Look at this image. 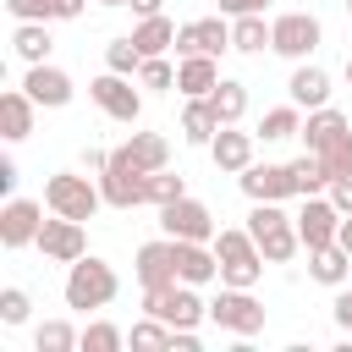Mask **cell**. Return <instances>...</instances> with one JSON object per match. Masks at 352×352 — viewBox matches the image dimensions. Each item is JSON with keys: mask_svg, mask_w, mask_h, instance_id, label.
I'll return each instance as SVG.
<instances>
[{"mask_svg": "<svg viewBox=\"0 0 352 352\" xmlns=\"http://www.w3.org/2000/svg\"><path fill=\"white\" fill-rule=\"evenodd\" d=\"M143 314L165 319L170 330H198V324L209 319V302L198 297V286H187V280H170V286H154V292H143Z\"/></svg>", "mask_w": 352, "mask_h": 352, "instance_id": "cell-4", "label": "cell"}, {"mask_svg": "<svg viewBox=\"0 0 352 352\" xmlns=\"http://www.w3.org/2000/svg\"><path fill=\"white\" fill-rule=\"evenodd\" d=\"M126 346V330L110 324V319H88L82 324V352H121Z\"/></svg>", "mask_w": 352, "mask_h": 352, "instance_id": "cell-35", "label": "cell"}, {"mask_svg": "<svg viewBox=\"0 0 352 352\" xmlns=\"http://www.w3.org/2000/svg\"><path fill=\"white\" fill-rule=\"evenodd\" d=\"M209 324H220V330H231V336H258L264 330V302L253 297V286H220L214 297H209Z\"/></svg>", "mask_w": 352, "mask_h": 352, "instance_id": "cell-6", "label": "cell"}, {"mask_svg": "<svg viewBox=\"0 0 352 352\" xmlns=\"http://www.w3.org/2000/svg\"><path fill=\"white\" fill-rule=\"evenodd\" d=\"M319 38H324V28H319V16L314 11H280L275 22H270V50L280 55V60H308L314 50H319Z\"/></svg>", "mask_w": 352, "mask_h": 352, "instance_id": "cell-7", "label": "cell"}, {"mask_svg": "<svg viewBox=\"0 0 352 352\" xmlns=\"http://www.w3.org/2000/svg\"><path fill=\"white\" fill-rule=\"evenodd\" d=\"M346 336H352V330H346Z\"/></svg>", "mask_w": 352, "mask_h": 352, "instance_id": "cell-51", "label": "cell"}, {"mask_svg": "<svg viewBox=\"0 0 352 352\" xmlns=\"http://www.w3.org/2000/svg\"><path fill=\"white\" fill-rule=\"evenodd\" d=\"M209 104H214L220 126H236V121L248 116V82H236V77H220V82H214V94H209Z\"/></svg>", "mask_w": 352, "mask_h": 352, "instance_id": "cell-31", "label": "cell"}, {"mask_svg": "<svg viewBox=\"0 0 352 352\" xmlns=\"http://www.w3.org/2000/svg\"><path fill=\"white\" fill-rule=\"evenodd\" d=\"M220 82V60L214 55H182L176 60V94L182 99H209Z\"/></svg>", "mask_w": 352, "mask_h": 352, "instance_id": "cell-20", "label": "cell"}, {"mask_svg": "<svg viewBox=\"0 0 352 352\" xmlns=\"http://www.w3.org/2000/svg\"><path fill=\"white\" fill-rule=\"evenodd\" d=\"M176 275H182L187 286L220 280V253H214V242H176Z\"/></svg>", "mask_w": 352, "mask_h": 352, "instance_id": "cell-22", "label": "cell"}, {"mask_svg": "<svg viewBox=\"0 0 352 352\" xmlns=\"http://www.w3.org/2000/svg\"><path fill=\"white\" fill-rule=\"evenodd\" d=\"M286 99H292V104H302V110L330 104V72H324V66H314V60H297V66H292V77H286Z\"/></svg>", "mask_w": 352, "mask_h": 352, "instance_id": "cell-19", "label": "cell"}, {"mask_svg": "<svg viewBox=\"0 0 352 352\" xmlns=\"http://www.w3.org/2000/svg\"><path fill=\"white\" fill-rule=\"evenodd\" d=\"M319 160H324L330 182H336V176H352V138H346V143H336V148H324Z\"/></svg>", "mask_w": 352, "mask_h": 352, "instance_id": "cell-41", "label": "cell"}, {"mask_svg": "<svg viewBox=\"0 0 352 352\" xmlns=\"http://www.w3.org/2000/svg\"><path fill=\"white\" fill-rule=\"evenodd\" d=\"M121 292V275L116 264H104L99 253H82L77 264H66V308L88 314V308H110Z\"/></svg>", "mask_w": 352, "mask_h": 352, "instance_id": "cell-1", "label": "cell"}, {"mask_svg": "<svg viewBox=\"0 0 352 352\" xmlns=\"http://www.w3.org/2000/svg\"><path fill=\"white\" fill-rule=\"evenodd\" d=\"M0 187H6V192L16 187V165H11V160H0Z\"/></svg>", "mask_w": 352, "mask_h": 352, "instance_id": "cell-46", "label": "cell"}, {"mask_svg": "<svg viewBox=\"0 0 352 352\" xmlns=\"http://www.w3.org/2000/svg\"><path fill=\"white\" fill-rule=\"evenodd\" d=\"M11 22H55V0H6Z\"/></svg>", "mask_w": 352, "mask_h": 352, "instance_id": "cell-40", "label": "cell"}, {"mask_svg": "<svg viewBox=\"0 0 352 352\" xmlns=\"http://www.w3.org/2000/svg\"><path fill=\"white\" fill-rule=\"evenodd\" d=\"M258 138L264 143H286V138H302V104H275V110H264V121H258Z\"/></svg>", "mask_w": 352, "mask_h": 352, "instance_id": "cell-32", "label": "cell"}, {"mask_svg": "<svg viewBox=\"0 0 352 352\" xmlns=\"http://www.w3.org/2000/svg\"><path fill=\"white\" fill-rule=\"evenodd\" d=\"M330 319L341 330H352V286H336V302H330Z\"/></svg>", "mask_w": 352, "mask_h": 352, "instance_id": "cell-42", "label": "cell"}, {"mask_svg": "<svg viewBox=\"0 0 352 352\" xmlns=\"http://www.w3.org/2000/svg\"><path fill=\"white\" fill-rule=\"evenodd\" d=\"M88 99H94L110 121H121V126H138V116H143V94L132 88V77H121V72H110V66L88 82Z\"/></svg>", "mask_w": 352, "mask_h": 352, "instance_id": "cell-9", "label": "cell"}, {"mask_svg": "<svg viewBox=\"0 0 352 352\" xmlns=\"http://www.w3.org/2000/svg\"><path fill=\"white\" fill-rule=\"evenodd\" d=\"M308 275L319 286H346L352 280V253L341 242H324V248H308Z\"/></svg>", "mask_w": 352, "mask_h": 352, "instance_id": "cell-24", "label": "cell"}, {"mask_svg": "<svg viewBox=\"0 0 352 352\" xmlns=\"http://www.w3.org/2000/svg\"><path fill=\"white\" fill-rule=\"evenodd\" d=\"M33 248H38V253H44L50 264H77V258L88 253V231H82V220H66V214H50Z\"/></svg>", "mask_w": 352, "mask_h": 352, "instance_id": "cell-13", "label": "cell"}, {"mask_svg": "<svg viewBox=\"0 0 352 352\" xmlns=\"http://www.w3.org/2000/svg\"><path fill=\"white\" fill-rule=\"evenodd\" d=\"M336 231H341V209L330 204V192L302 198V209H297V236H302V248H324V242H336Z\"/></svg>", "mask_w": 352, "mask_h": 352, "instance_id": "cell-17", "label": "cell"}, {"mask_svg": "<svg viewBox=\"0 0 352 352\" xmlns=\"http://www.w3.org/2000/svg\"><path fill=\"white\" fill-rule=\"evenodd\" d=\"M11 50H16V60H22V66L50 60V50H55L50 22H16V28H11Z\"/></svg>", "mask_w": 352, "mask_h": 352, "instance_id": "cell-26", "label": "cell"}, {"mask_svg": "<svg viewBox=\"0 0 352 352\" xmlns=\"http://www.w3.org/2000/svg\"><path fill=\"white\" fill-rule=\"evenodd\" d=\"M330 204H336L341 214H352V176H336V182H330Z\"/></svg>", "mask_w": 352, "mask_h": 352, "instance_id": "cell-43", "label": "cell"}, {"mask_svg": "<svg viewBox=\"0 0 352 352\" xmlns=\"http://www.w3.org/2000/svg\"><path fill=\"white\" fill-rule=\"evenodd\" d=\"M336 242H341V248L352 253V214H341V231H336Z\"/></svg>", "mask_w": 352, "mask_h": 352, "instance_id": "cell-47", "label": "cell"}, {"mask_svg": "<svg viewBox=\"0 0 352 352\" xmlns=\"http://www.w3.org/2000/svg\"><path fill=\"white\" fill-rule=\"evenodd\" d=\"M132 6V16H160L165 11V0H126Z\"/></svg>", "mask_w": 352, "mask_h": 352, "instance_id": "cell-45", "label": "cell"}, {"mask_svg": "<svg viewBox=\"0 0 352 352\" xmlns=\"http://www.w3.org/2000/svg\"><path fill=\"white\" fill-rule=\"evenodd\" d=\"M132 275H138V286H143V292L182 280V275H176V236H154V242H143V248H138V258H132Z\"/></svg>", "mask_w": 352, "mask_h": 352, "instance_id": "cell-16", "label": "cell"}, {"mask_svg": "<svg viewBox=\"0 0 352 352\" xmlns=\"http://www.w3.org/2000/svg\"><path fill=\"white\" fill-rule=\"evenodd\" d=\"M138 88H148V94H170V88H176L170 60H165V55H148V60L138 66Z\"/></svg>", "mask_w": 352, "mask_h": 352, "instance_id": "cell-38", "label": "cell"}, {"mask_svg": "<svg viewBox=\"0 0 352 352\" xmlns=\"http://www.w3.org/2000/svg\"><path fill=\"white\" fill-rule=\"evenodd\" d=\"M253 143H258V132H236V126H220L214 132V143H209V160H214V170H248L253 165Z\"/></svg>", "mask_w": 352, "mask_h": 352, "instance_id": "cell-21", "label": "cell"}, {"mask_svg": "<svg viewBox=\"0 0 352 352\" xmlns=\"http://www.w3.org/2000/svg\"><path fill=\"white\" fill-rule=\"evenodd\" d=\"M94 6H126V0H94Z\"/></svg>", "mask_w": 352, "mask_h": 352, "instance_id": "cell-49", "label": "cell"}, {"mask_svg": "<svg viewBox=\"0 0 352 352\" xmlns=\"http://www.w3.org/2000/svg\"><path fill=\"white\" fill-rule=\"evenodd\" d=\"M104 66H110V72H121V77H138L143 50L132 44V33H121V38H110V44H104Z\"/></svg>", "mask_w": 352, "mask_h": 352, "instance_id": "cell-36", "label": "cell"}, {"mask_svg": "<svg viewBox=\"0 0 352 352\" xmlns=\"http://www.w3.org/2000/svg\"><path fill=\"white\" fill-rule=\"evenodd\" d=\"M44 209L50 204H33V198H6V209H0V248H33L38 242V231H44Z\"/></svg>", "mask_w": 352, "mask_h": 352, "instance_id": "cell-12", "label": "cell"}, {"mask_svg": "<svg viewBox=\"0 0 352 352\" xmlns=\"http://www.w3.org/2000/svg\"><path fill=\"white\" fill-rule=\"evenodd\" d=\"M176 198H187V176H176L170 165H165V170H148V204L165 209V204H176Z\"/></svg>", "mask_w": 352, "mask_h": 352, "instance_id": "cell-37", "label": "cell"}, {"mask_svg": "<svg viewBox=\"0 0 352 352\" xmlns=\"http://www.w3.org/2000/svg\"><path fill=\"white\" fill-rule=\"evenodd\" d=\"M236 187L248 192V204H286V198H297V187H292V165H248V170H236Z\"/></svg>", "mask_w": 352, "mask_h": 352, "instance_id": "cell-14", "label": "cell"}, {"mask_svg": "<svg viewBox=\"0 0 352 352\" xmlns=\"http://www.w3.org/2000/svg\"><path fill=\"white\" fill-rule=\"evenodd\" d=\"M33 110H38V104H33L28 88H6V94H0V138H6V143H22V138L33 132Z\"/></svg>", "mask_w": 352, "mask_h": 352, "instance_id": "cell-23", "label": "cell"}, {"mask_svg": "<svg viewBox=\"0 0 352 352\" xmlns=\"http://www.w3.org/2000/svg\"><path fill=\"white\" fill-rule=\"evenodd\" d=\"M292 187H297V198L330 192V170H324V160H319V154H302V160H292Z\"/></svg>", "mask_w": 352, "mask_h": 352, "instance_id": "cell-33", "label": "cell"}, {"mask_svg": "<svg viewBox=\"0 0 352 352\" xmlns=\"http://www.w3.org/2000/svg\"><path fill=\"white\" fill-rule=\"evenodd\" d=\"M270 0H220V16H248V11H264Z\"/></svg>", "mask_w": 352, "mask_h": 352, "instance_id": "cell-44", "label": "cell"}, {"mask_svg": "<svg viewBox=\"0 0 352 352\" xmlns=\"http://www.w3.org/2000/svg\"><path fill=\"white\" fill-rule=\"evenodd\" d=\"M33 314V297L22 286H0V324H28Z\"/></svg>", "mask_w": 352, "mask_h": 352, "instance_id": "cell-39", "label": "cell"}, {"mask_svg": "<svg viewBox=\"0 0 352 352\" xmlns=\"http://www.w3.org/2000/svg\"><path fill=\"white\" fill-rule=\"evenodd\" d=\"M160 231H165V236H176V242H214V231H220V226H214V209H209L204 198H192V192H187V198H176V204H165V209H160Z\"/></svg>", "mask_w": 352, "mask_h": 352, "instance_id": "cell-10", "label": "cell"}, {"mask_svg": "<svg viewBox=\"0 0 352 352\" xmlns=\"http://www.w3.org/2000/svg\"><path fill=\"white\" fill-rule=\"evenodd\" d=\"M99 192L110 209H138V204H148V170H138L121 148H110V165L99 170Z\"/></svg>", "mask_w": 352, "mask_h": 352, "instance_id": "cell-8", "label": "cell"}, {"mask_svg": "<svg viewBox=\"0 0 352 352\" xmlns=\"http://www.w3.org/2000/svg\"><path fill=\"white\" fill-rule=\"evenodd\" d=\"M22 88L33 94V104H38V110H60V104H72V94H77L72 72H60L55 60H38V66H28V72H22Z\"/></svg>", "mask_w": 352, "mask_h": 352, "instance_id": "cell-15", "label": "cell"}, {"mask_svg": "<svg viewBox=\"0 0 352 352\" xmlns=\"http://www.w3.org/2000/svg\"><path fill=\"white\" fill-rule=\"evenodd\" d=\"M72 346H82V330H72L66 319H44L33 330V352H72Z\"/></svg>", "mask_w": 352, "mask_h": 352, "instance_id": "cell-34", "label": "cell"}, {"mask_svg": "<svg viewBox=\"0 0 352 352\" xmlns=\"http://www.w3.org/2000/svg\"><path fill=\"white\" fill-rule=\"evenodd\" d=\"M44 204H50V214L94 220V214H99V204H104V192H99V176L88 182V176H77V170H55V176L44 182Z\"/></svg>", "mask_w": 352, "mask_h": 352, "instance_id": "cell-5", "label": "cell"}, {"mask_svg": "<svg viewBox=\"0 0 352 352\" xmlns=\"http://www.w3.org/2000/svg\"><path fill=\"white\" fill-rule=\"evenodd\" d=\"M346 138H352V121H346L336 104H319V110L302 116V143H308V154H324V148H336V143H346Z\"/></svg>", "mask_w": 352, "mask_h": 352, "instance_id": "cell-18", "label": "cell"}, {"mask_svg": "<svg viewBox=\"0 0 352 352\" xmlns=\"http://www.w3.org/2000/svg\"><path fill=\"white\" fill-rule=\"evenodd\" d=\"M231 50H242V55H264V50H270V22H264V11L231 16Z\"/></svg>", "mask_w": 352, "mask_h": 352, "instance_id": "cell-30", "label": "cell"}, {"mask_svg": "<svg viewBox=\"0 0 352 352\" xmlns=\"http://www.w3.org/2000/svg\"><path fill=\"white\" fill-rule=\"evenodd\" d=\"M214 253H220V286H258V275L270 264L248 226H220L214 231Z\"/></svg>", "mask_w": 352, "mask_h": 352, "instance_id": "cell-2", "label": "cell"}, {"mask_svg": "<svg viewBox=\"0 0 352 352\" xmlns=\"http://www.w3.org/2000/svg\"><path fill=\"white\" fill-rule=\"evenodd\" d=\"M214 132H220L214 104H209V99H187V104H182V138H187V143H198V148H209V143H214Z\"/></svg>", "mask_w": 352, "mask_h": 352, "instance_id": "cell-28", "label": "cell"}, {"mask_svg": "<svg viewBox=\"0 0 352 352\" xmlns=\"http://www.w3.org/2000/svg\"><path fill=\"white\" fill-rule=\"evenodd\" d=\"M231 50V16H192L176 28V55H226Z\"/></svg>", "mask_w": 352, "mask_h": 352, "instance_id": "cell-11", "label": "cell"}, {"mask_svg": "<svg viewBox=\"0 0 352 352\" xmlns=\"http://www.w3.org/2000/svg\"><path fill=\"white\" fill-rule=\"evenodd\" d=\"M248 231H253V242H258V253H264L270 264H286V258H297V248H302L297 214H286L280 204H253V209H248Z\"/></svg>", "mask_w": 352, "mask_h": 352, "instance_id": "cell-3", "label": "cell"}, {"mask_svg": "<svg viewBox=\"0 0 352 352\" xmlns=\"http://www.w3.org/2000/svg\"><path fill=\"white\" fill-rule=\"evenodd\" d=\"M121 154H126L138 170H165V165H170V138H165V132H132V138L121 143Z\"/></svg>", "mask_w": 352, "mask_h": 352, "instance_id": "cell-25", "label": "cell"}, {"mask_svg": "<svg viewBox=\"0 0 352 352\" xmlns=\"http://www.w3.org/2000/svg\"><path fill=\"white\" fill-rule=\"evenodd\" d=\"M341 6H346V16H352V0H341Z\"/></svg>", "mask_w": 352, "mask_h": 352, "instance_id": "cell-50", "label": "cell"}, {"mask_svg": "<svg viewBox=\"0 0 352 352\" xmlns=\"http://www.w3.org/2000/svg\"><path fill=\"white\" fill-rule=\"evenodd\" d=\"M132 44L143 50V60H148V55H165V50H176V22H170L165 11H160V16H138Z\"/></svg>", "mask_w": 352, "mask_h": 352, "instance_id": "cell-27", "label": "cell"}, {"mask_svg": "<svg viewBox=\"0 0 352 352\" xmlns=\"http://www.w3.org/2000/svg\"><path fill=\"white\" fill-rule=\"evenodd\" d=\"M341 72H346V82H352V55H346V66H341Z\"/></svg>", "mask_w": 352, "mask_h": 352, "instance_id": "cell-48", "label": "cell"}, {"mask_svg": "<svg viewBox=\"0 0 352 352\" xmlns=\"http://www.w3.org/2000/svg\"><path fill=\"white\" fill-rule=\"evenodd\" d=\"M126 346H132V352H176V330H170L165 319L143 314V319L126 330Z\"/></svg>", "mask_w": 352, "mask_h": 352, "instance_id": "cell-29", "label": "cell"}]
</instances>
